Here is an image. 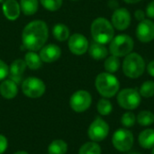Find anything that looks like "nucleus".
<instances>
[{
	"label": "nucleus",
	"instance_id": "obj_1",
	"mask_svg": "<svg viewBox=\"0 0 154 154\" xmlns=\"http://www.w3.org/2000/svg\"><path fill=\"white\" fill-rule=\"evenodd\" d=\"M49 29L47 24L41 20H35L28 23L22 33L23 46L30 51L41 50L48 40Z\"/></svg>",
	"mask_w": 154,
	"mask_h": 154
},
{
	"label": "nucleus",
	"instance_id": "obj_2",
	"mask_svg": "<svg viewBox=\"0 0 154 154\" xmlns=\"http://www.w3.org/2000/svg\"><path fill=\"white\" fill-rule=\"evenodd\" d=\"M95 86L97 92L105 98L115 97L120 88V83L116 76L108 72H102L96 78Z\"/></svg>",
	"mask_w": 154,
	"mask_h": 154
},
{
	"label": "nucleus",
	"instance_id": "obj_3",
	"mask_svg": "<svg viewBox=\"0 0 154 154\" xmlns=\"http://www.w3.org/2000/svg\"><path fill=\"white\" fill-rule=\"evenodd\" d=\"M115 31L112 23L106 18L98 17L95 19L91 24V35L94 42L106 44L114 38Z\"/></svg>",
	"mask_w": 154,
	"mask_h": 154
},
{
	"label": "nucleus",
	"instance_id": "obj_4",
	"mask_svg": "<svg viewBox=\"0 0 154 154\" xmlns=\"http://www.w3.org/2000/svg\"><path fill=\"white\" fill-rule=\"evenodd\" d=\"M145 70V61L143 58L136 53L131 52L125 56L123 61V72L130 79H138Z\"/></svg>",
	"mask_w": 154,
	"mask_h": 154
},
{
	"label": "nucleus",
	"instance_id": "obj_5",
	"mask_svg": "<svg viewBox=\"0 0 154 154\" xmlns=\"http://www.w3.org/2000/svg\"><path fill=\"white\" fill-rule=\"evenodd\" d=\"M109 43V51L111 55L118 58L125 57L132 52L134 47V40L127 34H119L116 36Z\"/></svg>",
	"mask_w": 154,
	"mask_h": 154
},
{
	"label": "nucleus",
	"instance_id": "obj_6",
	"mask_svg": "<svg viewBox=\"0 0 154 154\" xmlns=\"http://www.w3.org/2000/svg\"><path fill=\"white\" fill-rule=\"evenodd\" d=\"M118 105L125 110H134L141 104V95L135 88H125L117 94Z\"/></svg>",
	"mask_w": 154,
	"mask_h": 154
},
{
	"label": "nucleus",
	"instance_id": "obj_7",
	"mask_svg": "<svg viewBox=\"0 0 154 154\" xmlns=\"http://www.w3.org/2000/svg\"><path fill=\"white\" fill-rule=\"evenodd\" d=\"M112 143L114 147L121 152H129L134 143V134L127 128L118 129L113 134Z\"/></svg>",
	"mask_w": 154,
	"mask_h": 154
},
{
	"label": "nucleus",
	"instance_id": "obj_8",
	"mask_svg": "<svg viewBox=\"0 0 154 154\" xmlns=\"http://www.w3.org/2000/svg\"><path fill=\"white\" fill-rule=\"evenodd\" d=\"M44 82L34 77H30L24 79L22 83L23 93L30 98H39L45 93Z\"/></svg>",
	"mask_w": 154,
	"mask_h": 154
},
{
	"label": "nucleus",
	"instance_id": "obj_9",
	"mask_svg": "<svg viewBox=\"0 0 154 154\" xmlns=\"http://www.w3.org/2000/svg\"><path fill=\"white\" fill-rule=\"evenodd\" d=\"M109 134L108 124L101 117H97L89 125L88 135L92 142L99 143L104 141Z\"/></svg>",
	"mask_w": 154,
	"mask_h": 154
},
{
	"label": "nucleus",
	"instance_id": "obj_10",
	"mask_svg": "<svg viewBox=\"0 0 154 154\" xmlns=\"http://www.w3.org/2000/svg\"><path fill=\"white\" fill-rule=\"evenodd\" d=\"M92 104V97L86 90L76 91L69 99V106L76 113H83L87 111Z\"/></svg>",
	"mask_w": 154,
	"mask_h": 154
},
{
	"label": "nucleus",
	"instance_id": "obj_11",
	"mask_svg": "<svg viewBox=\"0 0 154 154\" xmlns=\"http://www.w3.org/2000/svg\"><path fill=\"white\" fill-rule=\"evenodd\" d=\"M131 23V14L130 12L124 7H118L115 10L112 15V25L119 30L125 31L129 27Z\"/></svg>",
	"mask_w": 154,
	"mask_h": 154
},
{
	"label": "nucleus",
	"instance_id": "obj_12",
	"mask_svg": "<svg viewBox=\"0 0 154 154\" xmlns=\"http://www.w3.org/2000/svg\"><path fill=\"white\" fill-rule=\"evenodd\" d=\"M136 36L143 43L154 40V23L152 20L144 19L141 21L136 28Z\"/></svg>",
	"mask_w": 154,
	"mask_h": 154
},
{
	"label": "nucleus",
	"instance_id": "obj_13",
	"mask_svg": "<svg viewBox=\"0 0 154 154\" xmlns=\"http://www.w3.org/2000/svg\"><path fill=\"white\" fill-rule=\"evenodd\" d=\"M69 49L76 55H82L88 50V39L80 33H74L69 39Z\"/></svg>",
	"mask_w": 154,
	"mask_h": 154
},
{
	"label": "nucleus",
	"instance_id": "obj_14",
	"mask_svg": "<svg viewBox=\"0 0 154 154\" xmlns=\"http://www.w3.org/2000/svg\"><path fill=\"white\" fill-rule=\"evenodd\" d=\"M39 55L42 61L51 63L60 59L61 55V51L60 48L56 44H48L41 49Z\"/></svg>",
	"mask_w": 154,
	"mask_h": 154
},
{
	"label": "nucleus",
	"instance_id": "obj_15",
	"mask_svg": "<svg viewBox=\"0 0 154 154\" xmlns=\"http://www.w3.org/2000/svg\"><path fill=\"white\" fill-rule=\"evenodd\" d=\"M26 63L23 60L18 59L12 62L9 68V77L10 79L14 81L16 84H19L21 82L22 76L26 69Z\"/></svg>",
	"mask_w": 154,
	"mask_h": 154
},
{
	"label": "nucleus",
	"instance_id": "obj_16",
	"mask_svg": "<svg viewBox=\"0 0 154 154\" xmlns=\"http://www.w3.org/2000/svg\"><path fill=\"white\" fill-rule=\"evenodd\" d=\"M2 8L5 16L10 21L16 20L20 15L21 8L16 0H5Z\"/></svg>",
	"mask_w": 154,
	"mask_h": 154
},
{
	"label": "nucleus",
	"instance_id": "obj_17",
	"mask_svg": "<svg viewBox=\"0 0 154 154\" xmlns=\"http://www.w3.org/2000/svg\"><path fill=\"white\" fill-rule=\"evenodd\" d=\"M18 93L17 84L11 80L5 79L3 80L0 84V95L5 99H13L16 97Z\"/></svg>",
	"mask_w": 154,
	"mask_h": 154
},
{
	"label": "nucleus",
	"instance_id": "obj_18",
	"mask_svg": "<svg viewBox=\"0 0 154 154\" xmlns=\"http://www.w3.org/2000/svg\"><path fill=\"white\" fill-rule=\"evenodd\" d=\"M138 143L143 149H152L154 147V129L148 128L140 133Z\"/></svg>",
	"mask_w": 154,
	"mask_h": 154
},
{
	"label": "nucleus",
	"instance_id": "obj_19",
	"mask_svg": "<svg viewBox=\"0 0 154 154\" xmlns=\"http://www.w3.org/2000/svg\"><path fill=\"white\" fill-rule=\"evenodd\" d=\"M88 52L94 60H103L108 55V50L105 46V44H101L96 42H93L90 44V46L88 47Z\"/></svg>",
	"mask_w": 154,
	"mask_h": 154
},
{
	"label": "nucleus",
	"instance_id": "obj_20",
	"mask_svg": "<svg viewBox=\"0 0 154 154\" xmlns=\"http://www.w3.org/2000/svg\"><path fill=\"white\" fill-rule=\"evenodd\" d=\"M24 61L26 63V66L29 69H33V70L40 69L42 67V60L40 58V55H38L36 52H34L32 51H28L25 54Z\"/></svg>",
	"mask_w": 154,
	"mask_h": 154
},
{
	"label": "nucleus",
	"instance_id": "obj_21",
	"mask_svg": "<svg viewBox=\"0 0 154 154\" xmlns=\"http://www.w3.org/2000/svg\"><path fill=\"white\" fill-rule=\"evenodd\" d=\"M67 151V143L60 139L52 141L48 147V154H66Z\"/></svg>",
	"mask_w": 154,
	"mask_h": 154
},
{
	"label": "nucleus",
	"instance_id": "obj_22",
	"mask_svg": "<svg viewBox=\"0 0 154 154\" xmlns=\"http://www.w3.org/2000/svg\"><path fill=\"white\" fill-rule=\"evenodd\" d=\"M20 8L25 15H32L38 10V0H20Z\"/></svg>",
	"mask_w": 154,
	"mask_h": 154
},
{
	"label": "nucleus",
	"instance_id": "obj_23",
	"mask_svg": "<svg viewBox=\"0 0 154 154\" xmlns=\"http://www.w3.org/2000/svg\"><path fill=\"white\" fill-rule=\"evenodd\" d=\"M52 34L54 38L60 42H64L69 37V30L68 26L62 23L56 24L52 29Z\"/></svg>",
	"mask_w": 154,
	"mask_h": 154
},
{
	"label": "nucleus",
	"instance_id": "obj_24",
	"mask_svg": "<svg viewBox=\"0 0 154 154\" xmlns=\"http://www.w3.org/2000/svg\"><path fill=\"white\" fill-rule=\"evenodd\" d=\"M137 123L142 126H149L154 123V114L151 111H141L136 116Z\"/></svg>",
	"mask_w": 154,
	"mask_h": 154
},
{
	"label": "nucleus",
	"instance_id": "obj_25",
	"mask_svg": "<svg viewBox=\"0 0 154 154\" xmlns=\"http://www.w3.org/2000/svg\"><path fill=\"white\" fill-rule=\"evenodd\" d=\"M101 147L96 142H88L84 143L79 151V154H101Z\"/></svg>",
	"mask_w": 154,
	"mask_h": 154
},
{
	"label": "nucleus",
	"instance_id": "obj_26",
	"mask_svg": "<svg viewBox=\"0 0 154 154\" xmlns=\"http://www.w3.org/2000/svg\"><path fill=\"white\" fill-rule=\"evenodd\" d=\"M104 67L106 72L113 74L116 72L120 68V59L116 56L111 55L110 57L106 58V60H105Z\"/></svg>",
	"mask_w": 154,
	"mask_h": 154
},
{
	"label": "nucleus",
	"instance_id": "obj_27",
	"mask_svg": "<svg viewBox=\"0 0 154 154\" xmlns=\"http://www.w3.org/2000/svg\"><path fill=\"white\" fill-rule=\"evenodd\" d=\"M97 109V112L101 116H108L111 114V112L113 110V106H112V103L107 98L104 97L98 101Z\"/></svg>",
	"mask_w": 154,
	"mask_h": 154
},
{
	"label": "nucleus",
	"instance_id": "obj_28",
	"mask_svg": "<svg viewBox=\"0 0 154 154\" xmlns=\"http://www.w3.org/2000/svg\"><path fill=\"white\" fill-rule=\"evenodd\" d=\"M141 97L149 98L154 96V81L152 80H147L145 81L140 88L139 91Z\"/></svg>",
	"mask_w": 154,
	"mask_h": 154
},
{
	"label": "nucleus",
	"instance_id": "obj_29",
	"mask_svg": "<svg viewBox=\"0 0 154 154\" xmlns=\"http://www.w3.org/2000/svg\"><path fill=\"white\" fill-rule=\"evenodd\" d=\"M136 122V116L133 112H125L121 117V123L125 128H131Z\"/></svg>",
	"mask_w": 154,
	"mask_h": 154
},
{
	"label": "nucleus",
	"instance_id": "obj_30",
	"mask_svg": "<svg viewBox=\"0 0 154 154\" xmlns=\"http://www.w3.org/2000/svg\"><path fill=\"white\" fill-rule=\"evenodd\" d=\"M43 7L49 11H57L61 7L62 0H40Z\"/></svg>",
	"mask_w": 154,
	"mask_h": 154
},
{
	"label": "nucleus",
	"instance_id": "obj_31",
	"mask_svg": "<svg viewBox=\"0 0 154 154\" xmlns=\"http://www.w3.org/2000/svg\"><path fill=\"white\" fill-rule=\"evenodd\" d=\"M9 75V68L8 66L0 60V81H3Z\"/></svg>",
	"mask_w": 154,
	"mask_h": 154
},
{
	"label": "nucleus",
	"instance_id": "obj_32",
	"mask_svg": "<svg viewBox=\"0 0 154 154\" xmlns=\"http://www.w3.org/2000/svg\"><path fill=\"white\" fill-rule=\"evenodd\" d=\"M8 147V141L6 137L3 134H0V154H3Z\"/></svg>",
	"mask_w": 154,
	"mask_h": 154
},
{
	"label": "nucleus",
	"instance_id": "obj_33",
	"mask_svg": "<svg viewBox=\"0 0 154 154\" xmlns=\"http://www.w3.org/2000/svg\"><path fill=\"white\" fill-rule=\"evenodd\" d=\"M146 15L150 18H154V0L152 1L146 7Z\"/></svg>",
	"mask_w": 154,
	"mask_h": 154
},
{
	"label": "nucleus",
	"instance_id": "obj_34",
	"mask_svg": "<svg viewBox=\"0 0 154 154\" xmlns=\"http://www.w3.org/2000/svg\"><path fill=\"white\" fill-rule=\"evenodd\" d=\"M145 15H146L145 12H144V11H143V10H141V9L136 10V11H135V13H134V16H135L136 20H138L139 22L143 21V20L145 19Z\"/></svg>",
	"mask_w": 154,
	"mask_h": 154
},
{
	"label": "nucleus",
	"instance_id": "obj_35",
	"mask_svg": "<svg viewBox=\"0 0 154 154\" xmlns=\"http://www.w3.org/2000/svg\"><path fill=\"white\" fill-rule=\"evenodd\" d=\"M147 71H148V73H149L152 77H153L154 78V60H152V61L148 64V66H147Z\"/></svg>",
	"mask_w": 154,
	"mask_h": 154
},
{
	"label": "nucleus",
	"instance_id": "obj_36",
	"mask_svg": "<svg viewBox=\"0 0 154 154\" xmlns=\"http://www.w3.org/2000/svg\"><path fill=\"white\" fill-rule=\"evenodd\" d=\"M108 5L111 9H117L118 8V3L116 0H109Z\"/></svg>",
	"mask_w": 154,
	"mask_h": 154
},
{
	"label": "nucleus",
	"instance_id": "obj_37",
	"mask_svg": "<svg viewBox=\"0 0 154 154\" xmlns=\"http://www.w3.org/2000/svg\"><path fill=\"white\" fill-rule=\"evenodd\" d=\"M125 2L128 3V4H136V3H139L141 2L142 0H124Z\"/></svg>",
	"mask_w": 154,
	"mask_h": 154
},
{
	"label": "nucleus",
	"instance_id": "obj_38",
	"mask_svg": "<svg viewBox=\"0 0 154 154\" xmlns=\"http://www.w3.org/2000/svg\"><path fill=\"white\" fill-rule=\"evenodd\" d=\"M14 154H29V153H28V152H24V151H19V152H14Z\"/></svg>",
	"mask_w": 154,
	"mask_h": 154
},
{
	"label": "nucleus",
	"instance_id": "obj_39",
	"mask_svg": "<svg viewBox=\"0 0 154 154\" xmlns=\"http://www.w3.org/2000/svg\"><path fill=\"white\" fill-rule=\"evenodd\" d=\"M128 154H142L140 152H129Z\"/></svg>",
	"mask_w": 154,
	"mask_h": 154
},
{
	"label": "nucleus",
	"instance_id": "obj_40",
	"mask_svg": "<svg viewBox=\"0 0 154 154\" xmlns=\"http://www.w3.org/2000/svg\"><path fill=\"white\" fill-rule=\"evenodd\" d=\"M152 154H154V147L152 148Z\"/></svg>",
	"mask_w": 154,
	"mask_h": 154
},
{
	"label": "nucleus",
	"instance_id": "obj_41",
	"mask_svg": "<svg viewBox=\"0 0 154 154\" xmlns=\"http://www.w3.org/2000/svg\"><path fill=\"white\" fill-rule=\"evenodd\" d=\"M73 1H77V0H73Z\"/></svg>",
	"mask_w": 154,
	"mask_h": 154
}]
</instances>
